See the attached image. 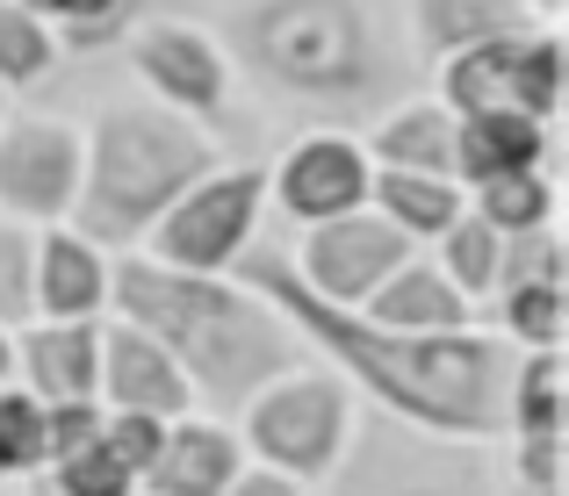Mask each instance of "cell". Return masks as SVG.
Instances as JSON below:
<instances>
[{
	"instance_id": "6da1fadb",
	"label": "cell",
	"mask_w": 569,
	"mask_h": 496,
	"mask_svg": "<svg viewBox=\"0 0 569 496\" xmlns=\"http://www.w3.org/2000/svg\"><path fill=\"white\" fill-rule=\"evenodd\" d=\"M181 14L217 37L231 80L281 101L303 130L368 123L426 80L397 37V0H188Z\"/></svg>"
},
{
	"instance_id": "7a4b0ae2",
	"label": "cell",
	"mask_w": 569,
	"mask_h": 496,
	"mask_svg": "<svg viewBox=\"0 0 569 496\" xmlns=\"http://www.w3.org/2000/svg\"><path fill=\"white\" fill-rule=\"evenodd\" d=\"M231 274L246 289H260L303 338H318L339 360V374L368 388L376 403L403 411L411 425L447 432V439H505V388H512L519 345H505V331H382L361 310H339L325 295H310L296 281L289 260L246 245L231 260Z\"/></svg>"
},
{
	"instance_id": "3957f363",
	"label": "cell",
	"mask_w": 569,
	"mask_h": 496,
	"mask_svg": "<svg viewBox=\"0 0 569 496\" xmlns=\"http://www.w3.org/2000/svg\"><path fill=\"white\" fill-rule=\"evenodd\" d=\"M109 310L167 345L173 367L188 374L194 403L238 411L252 388H267L281 367H296V324L260 289L159 266L138 245L109 252Z\"/></svg>"
},
{
	"instance_id": "277c9868",
	"label": "cell",
	"mask_w": 569,
	"mask_h": 496,
	"mask_svg": "<svg viewBox=\"0 0 569 496\" xmlns=\"http://www.w3.org/2000/svg\"><path fill=\"white\" fill-rule=\"evenodd\" d=\"M209 165H223V138L209 123L152 94H116L94 109V123H80V194L66 231H80L101 252H130L144 245L159 209Z\"/></svg>"
},
{
	"instance_id": "5b68a950",
	"label": "cell",
	"mask_w": 569,
	"mask_h": 496,
	"mask_svg": "<svg viewBox=\"0 0 569 496\" xmlns=\"http://www.w3.org/2000/svg\"><path fill=\"white\" fill-rule=\"evenodd\" d=\"M231 432L246 446V460L289 475V483H318L353 432V382L332 367H281L267 388H252L238 403Z\"/></svg>"
},
{
	"instance_id": "8992f818",
	"label": "cell",
	"mask_w": 569,
	"mask_h": 496,
	"mask_svg": "<svg viewBox=\"0 0 569 496\" xmlns=\"http://www.w3.org/2000/svg\"><path fill=\"white\" fill-rule=\"evenodd\" d=\"M260 209H267V165L223 159L159 209L138 252H152L159 266H181V274H231V260L260 231Z\"/></svg>"
},
{
	"instance_id": "52a82bcc",
	"label": "cell",
	"mask_w": 569,
	"mask_h": 496,
	"mask_svg": "<svg viewBox=\"0 0 569 496\" xmlns=\"http://www.w3.org/2000/svg\"><path fill=\"white\" fill-rule=\"evenodd\" d=\"M123 65H130V80H138V94L167 101V109H181L209 130L223 123V109H231V94H238L217 37H209L194 14H130Z\"/></svg>"
},
{
	"instance_id": "ba28073f",
	"label": "cell",
	"mask_w": 569,
	"mask_h": 496,
	"mask_svg": "<svg viewBox=\"0 0 569 496\" xmlns=\"http://www.w3.org/2000/svg\"><path fill=\"white\" fill-rule=\"evenodd\" d=\"M80 194V123L51 109H0V216L51 231Z\"/></svg>"
},
{
	"instance_id": "9c48e42d",
	"label": "cell",
	"mask_w": 569,
	"mask_h": 496,
	"mask_svg": "<svg viewBox=\"0 0 569 496\" xmlns=\"http://www.w3.org/2000/svg\"><path fill=\"white\" fill-rule=\"evenodd\" d=\"M411 252H418L411 237H403L382 209L361 202V209H347V216L303 223L289 266H296V281H303L310 295H325V303H339V310H361L368 289H376L389 266H403Z\"/></svg>"
},
{
	"instance_id": "30bf717a",
	"label": "cell",
	"mask_w": 569,
	"mask_h": 496,
	"mask_svg": "<svg viewBox=\"0 0 569 496\" xmlns=\"http://www.w3.org/2000/svg\"><path fill=\"white\" fill-rule=\"evenodd\" d=\"M368 180H376V165H368L353 130H296V138L281 144V159L267 165V202L303 231V223L361 209Z\"/></svg>"
},
{
	"instance_id": "8fae6325",
	"label": "cell",
	"mask_w": 569,
	"mask_h": 496,
	"mask_svg": "<svg viewBox=\"0 0 569 496\" xmlns=\"http://www.w3.org/2000/svg\"><path fill=\"white\" fill-rule=\"evenodd\" d=\"M94 403L101 411H138V417L173 425V417L194 411V388L152 331H138L130 317L101 310L94 317Z\"/></svg>"
},
{
	"instance_id": "7c38bea8",
	"label": "cell",
	"mask_w": 569,
	"mask_h": 496,
	"mask_svg": "<svg viewBox=\"0 0 569 496\" xmlns=\"http://www.w3.org/2000/svg\"><path fill=\"white\" fill-rule=\"evenodd\" d=\"M238 468H246L238 432L188 411L159 432V454H152V468L138 475V496H223V483H231Z\"/></svg>"
},
{
	"instance_id": "4fadbf2b",
	"label": "cell",
	"mask_w": 569,
	"mask_h": 496,
	"mask_svg": "<svg viewBox=\"0 0 569 496\" xmlns=\"http://www.w3.org/2000/svg\"><path fill=\"white\" fill-rule=\"evenodd\" d=\"M361 138L368 165H389V173H447L455 180V109L440 94H397L382 115H368Z\"/></svg>"
},
{
	"instance_id": "5bb4252c",
	"label": "cell",
	"mask_w": 569,
	"mask_h": 496,
	"mask_svg": "<svg viewBox=\"0 0 569 496\" xmlns=\"http://www.w3.org/2000/svg\"><path fill=\"white\" fill-rule=\"evenodd\" d=\"M533 14L519 0H397V37L411 51L418 72H432L440 58L469 51V43H490V37H512L527 29Z\"/></svg>"
},
{
	"instance_id": "9a60e30c",
	"label": "cell",
	"mask_w": 569,
	"mask_h": 496,
	"mask_svg": "<svg viewBox=\"0 0 569 496\" xmlns=\"http://www.w3.org/2000/svg\"><path fill=\"white\" fill-rule=\"evenodd\" d=\"M548 165H556V123H533L519 109L455 115V180L461 188L498 180V173H548Z\"/></svg>"
},
{
	"instance_id": "2e32d148",
	"label": "cell",
	"mask_w": 569,
	"mask_h": 496,
	"mask_svg": "<svg viewBox=\"0 0 569 496\" xmlns=\"http://www.w3.org/2000/svg\"><path fill=\"white\" fill-rule=\"evenodd\" d=\"M14 374L37 403H94V317H29L14 331Z\"/></svg>"
},
{
	"instance_id": "e0dca14e",
	"label": "cell",
	"mask_w": 569,
	"mask_h": 496,
	"mask_svg": "<svg viewBox=\"0 0 569 496\" xmlns=\"http://www.w3.org/2000/svg\"><path fill=\"white\" fill-rule=\"evenodd\" d=\"M361 317L382 324V331H461V324H476V303L426 260V252H411L403 266H389L376 289H368Z\"/></svg>"
},
{
	"instance_id": "ac0fdd59",
	"label": "cell",
	"mask_w": 569,
	"mask_h": 496,
	"mask_svg": "<svg viewBox=\"0 0 569 496\" xmlns=\"http://www.w3.org/2000/svg\"><path fill=\"white\" fill-rule=\"evenodd\" d=\"M109 310V252L80 231H37V317H101Z\"/></svg>"
},
{
	"instance_id": "d6986e66",
	"label": "cell",
	"mask_w": 569,
	"mask_h": 496,
	"mask_svg": "<svg viewBox=\"0 0 569 496\" xmlns=\"http://www.w3.org/2000/svg\"><path fill=\"white\" fill-rule=\"evenodd\" d=\"M461 202H469V194L447 173H389V165H376V180H368V209H382L411 245H432V237L461 216Z\"/></svg>"
},
{
	"instance_id": "ffe728a7",
	"label": "cell",
	"mask_w": 569,
	"mask_h": 496,
	"mask_svg": "<svg viewBox=\"0 0 569 496\" xmlns=\"http://www.w3.org/2000/svg\"><path fill=\"white\" fill-rule=\"evenodd\" d=\"M66 65V43H58V29L43 22V14H29L22 0H0V94H29V87H43L51 72Z\"/></svg>"
},
{
	"instance_id": "44dd1931",
	"label": "cell",
	"mask_w": 569,
	"mask_h": 496,
	"mask_svg": "<svg viewBox=\"0 0 569 496\" xmlns=\"http://www.w3.org/2000/svg\"><path fill=\"white\" fill-rule=\"evenodd\" d=\"M562 345H519L505 388V432H562Z\"/></svg>"
},
{
	"instance_id": "7402d4cb",
	"label": "cell",
	"mask_w": 569,
	"mask_h": 496,
	"mask_svg": "<svg viewBox=\"0 0 569 496\" xmlns=\"http://www.w3.org/2000/svg\"><path fill=\"white\" fill-rule=\"evenodd\" d=\"M498 260H505V237L490 231V223L476 216L469 202H461V216L447 223L440 237H432V266H440V274L455 281L469 303H483V295L498 289Z\"/></svg>"
},
{
	"instance_id": "603a6c76",
	"label": "cell",
	"mask_w": 569,
	"mask_h": 496,
	"mask_svg": "<svg viewBox=\"0 0 569 496\" xmlns=\"http://www.w3.org/2000/svg\"><path fill=\"white\" fill-rule=\"evenodd\" d=\"M469 209L490 223L498 237H519V231H548L556 223V180L548 173H498V180H476Z\"/></svg>"
},
{
	"instance_id": "cb8c5ba5",
	"label": "cell",
	"mask_w": 569,
	"mask_h": 496,
	"mask_svg": "<svg viewBox=\"0 0 569 496\" xmlns=\"http://www.w3.org/2000/svg\"><path fill=\"white\" fill-rule=\"evenodd\" d=\"M562 281H512L498 289V331L512 345H562Z\"/></svg>"
},
{
	"instance_id": "d4e9b609",
	"label": "cell",
	"mask_w": 569,
	"mask_h": 496,
	"mask_svg": "<svg viewBox=\"0 0 569 496\" xmlns=\"http://www.w3.org/2000/svg\"><path fill=\"white\" fill-rule=\"evenodd\" d=\"M43 468V403L22 382H0V483Z\"/></svg>"
},
{
	"instance_id": "484cf974",
	"label": "cell",
	"mask_w": 569,
	"mask_h": 496,
	"mask_svg": "<svg viewBox=\"0 0 569 496\" xmlns=\"http://www.w3.org/2000/svg\"><path fill=\"white\" fill-rule=\"evenodd\" d=\"M37 317V231L0 216V331H22Z\"/></svg>"
},
{
	"instance_id": "4316f807",
	"label": "cell",
	"mask_w": 569,
	"mask_h": 496,
	"mask_svg": "<svg viewBox=\"0 0 569 496\" xmlns=\"http://www.w3.org/2000/svg\"><path fill=\"white\" fill-rule=\"evenodd\" d=\"M43 475H51V483L66 489V496H138V475H130L123 460H116L109 446H101V432H94V439L80 446V454L51 460Z\"/></svg>"
},
{
	"instance_id": "83f0119b",
	"label": "cell",
	"mask_w": 569,
	"mask_h": 496,
	"mask_svg": "<svg viewBox=\"0 0 569 496\" xmlns=\"http://www.w3.org/2000/svg\"><path fill=\"white\" fill-rule=\"evenodd\" d=\"M29 14H43V22L58 29V43H80V37H101V29H116L130 14V0H22Z\"/></svg>"
},
{
	"instance_id": "f1b7e54d",
	"label": "cell",
	"mask_w": 569,
	"mask_h": 496,
	"mask_svg": "<svg viewBox=\"0 0 569 496\" xmlns=\"http://www.w3.org/2000/svg\"><path fill=\"white\" fill-rule=\"evenodd\" d=\"M159 417H138V411H101V446H109L116 460H123L130 475H144L152 468V454H159Z\"/></svg>"
},
{
	"instance_id": "f546056e",
	"label": "cell",
	"mask_w": 569,
	"mask_h": 496,
	"mask_svg": "<svg viewBox=\"0 0 569 496\" xmlns=\"http://www.w3.org/2000/svg\"><path fill=\"white\" fill-rule=\"evenodd\" d=\"M223 496H303V483H289V475L260 468V460H246V468L223 483Z\"/></svg>"
},
{
	"instance_id": "4dcf8cb0",
	"label": "cell",
	"mask_w": 569,
	"mask_h": 496,
	"mask_svg": "<svg viewBox=\"0 0 569 496\" xmlns=\"http://www.w3.org/2000/svg\"><path fill=\"white\" fill-rule=\"evenodd\" d=\"M519 8H527L533 22H562V0H519Z\"/></svg>"
},
{
	"instance_id": "1f68e13d",
	"label": "cell",
	"mask_w": 569,
	"mask_h": 496,
	"mask_svg": "<svg viewBox=\"0 0 569 496\" xmlns=\"http://www.w3.org/2000/svg\"><path fill=\"white\" fill-rule=\"evenodd\" d=\"M14 374V331H0V382Z\"/></svg>"
},
{
	"instance_id": "d6a6232c",
	"label": "cell",
	"mask_w": 569,
	"mask_h": 496,
	"mask_svg": "<svg viewBox=\"0 0 569 496\" xmlns=\"http://www.w3.org/2000/svg\"><path fill=\"white\" fill-rule=\"evenodd\" d=\"M397 496H461V489H440V483H411V489H397Z\"/></svg>"
},
{
	"instance_id": "836d02e7",
	"label": "cell",
	"mask_w": 569,
	"mask_h": 496,
	"mask_svg": "<svg viewBox=\"0 0 569 496\" xmlns=\"http://www.w3.org/2000/svg\"><path fill=\"white\" fill-rule=\"evenodd\" d=\"M0 109H8V94H0Z\"/></svg>"
}]
</instances>
